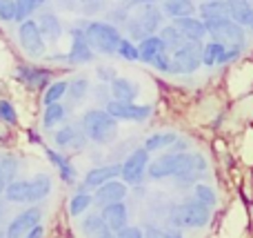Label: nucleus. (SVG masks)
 Returning <instances> with one entry per match:
<instances>
[{
    "label": "nucleus",
    "instance_id": "nucleus-1",
    "mask_svg": "<svg viewBox=\"0 0 253 238\" xmlns=\"http://www.w3.org/2000/svg\"><path fill=\"white\" fill-rule=\"evenodd\" d=\"M118 123L107 109H87L80 116V127L84 136L96 145H111L118 138Z\"/></svg>",
    "mask_w": 253,
    "mask_h": 238
},
{
    "label": "nucleus",
    "instance_id": "nucleus-2",
    "mask_svg": "<svg viewBox=\"0 0 253 238\" xmlns=\"http://www.w3.org/2000/svg\"><path fill=\"white\" fill-rule=\"evenodd\" d=\"M84 40L96 53L116 56L123 34H120V27L111 25L107 20H87L84 22Z\"/></svg>",
    "mask_w": 253,
    "mask_h": 238
},
{
    "label": "nucleus",
    "instance_id": "nucleus-3",
    "mask_svg": "<svg viewBox=\"0 0 253 238\" xmlns=\"http://www.w3.org/2000/svg\"><path fill=\"white\" fill-rule=\"evenodd\" d=\"M209 218L211 207L202 205L198 198H187L169 209V223L178 230H182V227H191V230L205 227L209 223Z\"/></svg>",
    "mask_w": 253,
    "mask_h": 238
},
{
    "label": "nucleus",
    "instance_id": "nucleus-4",
    "mask_svg": "<svg viewBox=\"0 0 253 238\" xmlns=\"http://www.w3.org/2000/svg\"><path fill=\"white\" fill-rule=\"evenodd\" d=\"M84 22L87 20H78V25H74L69 29L71 36V47L67 53H53L47 56L49 62H65V65H87L96 58V51L89 47V43L84 40Z\"/></svg>",
    "mask_w": 253,
    "mask_h": 238
},
{
    "label": "nucleus",
    "instance_id": "nucleus-5",
    "mask_svg": "<svg viewBox=\"0 0 253 238\" xmlns=\"http://www.w3.org/2000/svg\"><path fill=\"white\" fill-rule=\"evenodd\" d=\"M207 31H209L211 40H218V43L224 45H240V47H247V29L242 25H238L231 16H222V18H211V20H205Z\"/></svg>",
    "mask_w": 253,
    "mask_h": 238
},
{
    "label": "nucleus",
    "instance_id": "nucleus-6",
    "mask_svg": "<svg viewBox=\"0 0 253 238\" xmlns=\"http://www.w3.org/2000/svg\"><path fill=\"white\" fill-rule=\"evenodd\" d=\"M202 67V43H187L180 49L171 51V74L173 76H189L196 74Z\"/></svg>",
    "mask_w": 253,
    "mask_h": 238
},
{
    "label": "nucleus",
    "instance_id": "nucleus-7",
    "mask_svg": "<svg viewBox=\"0 0 253 238\" xmlns=\"http://www.w3.org/2000/svg\"><path fill=\"white\" fill-rule=\"evenodd\" d=\"M18 45L29 58H44L47 56V40L40 31L38 22L34 18H27L18 25Z\"/></svg>",
    "mask_w": 253,
    "mask_h": 238
},
{
    "label": "nucleus",
    "instance_id": "nucleus-8",
    "mask_svg": "<svg viewBox=\"0 0 253 238\" xmlns=\"http://www.w3.org/2000/svg\"><path fill=\"white\" fill-rule=\"evenodd\" d=\"M149 163H151L149 151L144 149V147H135L123 163H120V167H123L120 169V178H123L129 187L140 185V183L144 181V176H147Z\"/></svg>",
    "mask_w": 253,
    "mask_h": 238
},
{
    "label": "nucleus",
    "instance_id": "nucleus-9",
    "mask_svg": "<svg viewBox=\"0 0 253 238\" xmlns=\"http://www.w3.org/2000/svg\"><path fill=\"white\" fill-rule=\"evenodd\" d=\"M13 78L25 85L27 89H31V92H44L53 80V69L40 67V65H31V62H22V65H16Z\"/></svg>",
    "mask_w": 253,
    "mask_h": 238
},
{
    "label": "nucleus",
    "instance_id": "nucleus-10",
    "mask_svg": "<svg viewBox=\"0 0 253 238\" xmlns=\"http://www.w3.org/2000/svg\"><path fill=\"white\" fill-rule=\"evenodd\" d=\"M189 158V151L184 154H173V151H167V154L158 156L156 160L149 163V169H147V176L151 181H165V178H173L180 174V169L184 167Z\"/></svg>",
    "mask_w": 253,
    "mask_h": 238
},
{
    "label": "nucleus",
    "instance_id": "nucleus-11",
    "mask_svg": "<svg viewBox=\"0 0 253 238\" xmlns=\"http://www.w3.org/2000/svg\"><path fill=\"white\" fill-rule=\"evenodd\" d=\"M105 109L114 116L116 120H126V123H144L151 118L153 107L151 105H138V102H120L111 98L105 105Z\"/></svg>",
    "mask_w": 253,
    "mask_h": 238
},
{
    "label": "nucleus",
    "instance_id": "nucleus-12",
    "mask_svg": "<svg viewBox=\"0 0 253 238\" xmlns=\"http://www.w3.org/2000/svg\"><path fill=\"white\" fill-rule=\"evenodd\" d=\"M40 218H42V209H40L38 205H31L29 209L16 214V216L9 221L4 236L7 238H25L36 225H40Z\"/></svg>",
    "mask_w": 253,
    "mask_h": 238
},
{
    "label": "nucleus",
    "instance_id": "nucleus-13",
    "mask_svg": "<svg viewBox=\"0 0 253 238\" xmlns=\"http://www.w3.org/2000/svg\"><path fill=\"white\" fill-rule=\"evenodd\" d=\"M89 138L84 136L83 127H76V125H62L60 129L53 132V145L58 149H76L80 151L87 145Z\"/></svg>",
    "mask_w": 253,
    "mask_h": 238
},
{
    "label": "nucleus",
    "instance_id": "nucleus-14",
    "mask_svg": "<svg viewBox=\"0 0 253 238\" xmlns=\"http://www.w3.org/2000/svg\"><path fill=\"white\" fill-rule=\"evenodd\" d=\"M126 191H129V185L123 181V178H114V181L100 185L96 191H93V203L98 207H105V205L111 203H120V200L126 198Z\"/></svg>",
    "mask_w": 253,
    "mask_h": 238
},
{
    "label": "nucleus",
    "instance_id": "nucleus-15",
    "mask_svg": "<svg viewBox=\"0 0 253 238\" xmlns=\"http://www.w3.org/2000/svg\"><path fill=\"white\" fill-rule=\"evenodd\" d=\"M120 163H111V165H96L91 167L87 174H84V181H83V187L80 190L87 191V190H98L100 185L105 183L114 181V178H120Z\"/></svg>",
    "mask_w": 253,
    "mask_h": 238
},
{
    "label": "nucleus",
    "instance_id": "nucleus-16",
    "mask_svg": "<svg viewBox=\"0 0 253 238\" xmlns=\"http://www.w3.org/2000/svg\"><path fill=\"white\" fill-rule=\"evenodd\" d=\"M135 18H138V22L142 25V29L147 31V36H151V34H158V31L162 29L165 11H162V7H158L156 2L140 4L138 11H135Z\"/></svg>",
    "mask_w": 253,
    "mask_h": 238
},
{
    "label": "nucleus",
    "instance_id": "nucleus-17",
    "mask_svg": "<svg viewBox=\"0 0 253 238\" xmlns=\"http://www.w3.org/2000/svg\"><path fill=\"white\" fill-rule=\"evenodd\" d=\"M42 151H44V156H47L49 163L58 169L62 183H65V185H76V181H78V172H76L74 163H71L67 156H62L58 149H51V147H44L42 145Z\"/></svg>",
    "mask_w": 253,
    "mask_h": 238
},
{
    "label": "nucleus",
    "instance_id": "nucleus-18",
    "mask_svg": "<svg viewBox=\"0 0 253 238\" xmlns=\"http://www.w3.org/2000/svg\"><path fill=\"white\" fill-rule=\"evenodd\" d=\"M173 25L180 29V34L184 36L187 40H191V43H202V40L209 36V31H207V25L202 18L198 16H184V18H175Z\"/></svg>",
    "mask_w": 253,
    "mask_h": 238
},
{
    "label": "nucleus",
    "instance_id": "nucleus-19",
    "mask_svg": "<svg viewBox=\"0 0 253 238\" xmlns=\"http://www.w3.org/2000/svg\"><path fill=\"white\" fill-rule=\"evenodd\" d=\"M36 22H38V27L47 43H58V40L62 38V34H65V27H62L60 18L53 11H40Z\"/></svg>",
    "mask_w": 253,
    "mask_h": 238
},
{
    "label": "nucleus",
    "instance_id": "nucleus-20",
    "mask_svg": "<svg viewBox=\"0 0 253 238\" xmlns=\"http://www.w3.org/2000/svg\"><path fill=\"white\" fill-rule=\"evenodd\" d=\"M100 214H102V218H105V223L116 232V234L129 225V209H126L125 200L105 205V207H100Z\"/></svg>",
    "mask_w": 253,
    "mask_h": 238
},
{
    "label": "nucleus",
    "instance_id": "nucleus-21",
    "mask_svg": "<svg viewBox=\"0 0 253 238\" xmlns=\"http://www.w3.org/2000/svg\"><path fill=\"white\" fill-rule=\"evenodd\" d=\"M111 89V98L120 102H135V98L140 96V85L131 78H125V76H116L114 83L109 85Z\"/></svg>",
    "mask_w": 253,
    "mask_h": 238
},
{
    "label": "nucleus",
    "instance_id": "nucleus-22",
    "mask_svg": "<svg viewBox=\"0 0 253 238\" xmlns=\"http://www.w3.org/2000/svg\"><path fill=\"white\" fill-rule=\"evenodd\" d=\"M227 49L229 45L218 43V40H209L202 45V67L213 69V67L227 65Z\"/></svg>",
    "mask_w": 253,
    "mask_h": 238
},
{
    "label": "nucleus",
    "instance_id": "nucleus-23",
    "mask_svg": "<svg viewBox=\"0 0 253 238\" xmlns=\"http://www.w3.org/2000/svg\"><path fill=\"white\" fill-rule=\"evenodd\" d=\"M229 4V16L242 25L247 31H253V4L249 0H227Z\"/></svg>",
    "mask_w": 253,
    "mask_h": 238
},
{
    "label": "nucleus",
    "instance_id": "nucleus-24",
    "mask_svg": "<svg viewBox=\"0 0 253 238\" xmlns=\"http://www.w3.org/2000/svg\"><path fill=\"white\" fill-rule=\"evenodd\" d=\"M29 190L31 183L25 178H16V181L7 183L4 187V200H9L11 205H29Z\"/></svg>",
    "mask_w": 253,
    "mask_h": 238
},
{
    "label": "nucleus",
    "instance_id": "nucleus-25",
    "mask_svg": "<svg viewBox=\"0 0 253 238\" xmlns=\"http://www.w3.org/2000/svg\"><path fill=\"white\" fill-rule=\"evenodd\" d=\"M138 51H140V62L151 65V60L158 56V53L167 51V45L158 34H151V36H147L144 40L138 43Z\"/></svg>",
    "mask_w": 253,
    "mask_h": 238
},
{
    "label": "nucleus",
    "instance_id": "nucleus-26",
    "mask_svg": "<svg viewBox=\"0 0 253 238\" xmlns=\"http://www.w3.org/2000/svg\"><path fill=\"white\" fill-rule=\"evenodd\" d=\"M31 190H29V205H38L42 203L44 198H47L49 194H51V176L44 172L36 174L34 178H31Z\"/></svg>",
    "mask_w": 253,
    "mask_h": 238
},
{
    "label": "nucleus",
    "instance_id": "nucleus-27",
    "mask_svg": "<svg viewBox=\"0 0 253 238\" xmlns=\"http://www.w3.org/2000/svg\"><path fill=\"white\" fill-rule=\"evenodd\" d=\"M162 11L171 20H175V18H184V16H196L198 7L193 4V0H165L162 2Z\"/></svg>",
    "mask_w": 253,
    "mask_h": 238
},
{
    "label": "nucleus",
    "instance_id": "nucleus-28",
    "mask_svg": "<svg viewBox=\"0 0 253 238\" xmlns=\"http://www.w3.org/2000/svg\"><path fill=\"white\" fill-rule=\"evenodd\" d=\"M89 89H91V83L84 76H76V78L69 80V87H67V98H69V107L80 105L84 98L89 96Z\"/></svg>",
    "mask_w": 253,
    "mask_h": 238
},
{
    "label": "nucleus",
    "instance_id": "nucleus-29",
    "mask_svg": "<svg viewBox=\"0 0 253 238\" xmlns=\"http://www.w3.org/2000/svg\"><path fill=\"white\" fill-rule=\"evenodd\" d=\"M67 111H69V107L62 105V102H51V105L44 107V111H42V129L44 132H51L56 125H60L62 120L67 118Z\"/></svg>",
    "mask_w": 253,
    "mask_h": 238
},
{
    "label": "nucleus",
    "instance_id": "nucleus-30",
    "mask_svg": "<svg viewBox=\"0 0 253 238\" xmlns=\"http://www.w3.org/2000/svg\"><path fill=\"white\" fill-rule=\"evenodd\" d=\"M178 134L175 132H158V134H151V136L144 141V149L151 154V151H162V149H169L175 141H178Z\"/></svg>",
    "mask_w": 253,
    "mask_h": 238
},
{
    "label": "nucleus",
    "instance_id": "nucleus-31",
    "mask_svg": "<svg viewBox=\"0 0 253 238\" xmlns=\"http://www.w3.org/2000/svg\"><path fill=\"white\" fill-rule=\"evenodd\" d=\"M202 20H211V18H222L229 16V4L227 0H205V2L198 7Z\"/></svg>",
    "mask_w": 253,
    "mask_h": 238
},
{
    "label": "nucleus",
    "instance_id": "nucleus-32",
    "mask_svg": "<svg viewBox=\"0 0 253 238\" xmlns=\"http://www.w3.org/2000/svg\"><path fill=\"white\" fill-rule=\"evenodd\" d=\"M158 36H160L162 40H165L167 45V51H175V49H180L184 43H187V38H184L182 34H180V29L171 22V25H162V29L158 31Z\"/></svg>",
    "mask_w": 253,
    "mask_h": 238
},
{
    "label": "nucleus",
    "instance_id": "nucleus-33",
    "mask_svg": "<svg viewBox=\"0 0 253 238\" xmlns=\"http://www.w3.org/2000/svg\"><path fill=\"white\" fill-rule=\"evenodd\" d=\"M91 205H93V196L89 194V191L78 190L74 196H71V200H69V216H74V218L83 216V214L87 212Z\"/></svg>",
    "mask_w": 253,
    "mask_h": 238
},
{
    "label": "nucleus",
    "instance_id": "nucleus-34",
    "mask_svg": "<svg viewBox=\"0 0 253 238\" xmlns=\"http://www.w3.org/2000/svg\"><path fill=\"white\" fill-rule=\"evenodd\" d=\"M105 227H109V225L105 223L102 214H87L83 218V223H80V230H83L84 238H96Z\"/></svg>",
    "mask_w": 253,
    "mask_h": 238
},
{
    "label": "nucleus",
    "instance_id": "nucleus-35",
    "mask_svg": "<svg viewBox=\"0 0 253 238\" xmlns=\"http://www.w3.org/2000/svg\"><path fill=\"white\" fill-rule=\"evenodd\" d=\"M67 87H69V80H62V78L60 80H51V85L42 92L44 107L51 105V102H60L62 98L67 96Z\"/></svg>",
    "mask_w": 253,
    "mask_h": 238
},
{
    "label": "nucleus",
    "instance_id": "nucleus-36",
    "mask_svg": "<svg viewBox=\"0 0 253 238\" xmlns=\"http://www.w3.org/2000/svg\"><path fill=\"white\" fill-rule=\"evenodd\" d=\"M193 198H198L202 205H207V207H211V209L218 203L215 190L211 185H207V183H196V185H193Z\"/></svg>",
    "mask_w": 253,
    "mask_h": 238
},
{
    "label": "nucleus",
    "instance_id": "nucleus-37",
    "mask_svg": "<svg viewBox=\"0 0 253 238\" xmlns=\"http://www.w3.org/2000/svg\"><path fill=\"white\" fill-rule=\"evenodd\" d=\"M0 167H2L4 176H7V181H16V174H18V167H20V163H18V156L11 154V151H0Z\"/></svg>",
    "mask_w": 253,
    "mask_h": 238
},
{
    "label": "nucleus",
    "instance_id": "nucleus-38",
    "mask_svg": "<svg viewBox=\"0 0 253 238\" xmlns=\"http://www.w3.org/2000/svg\"><path fill=\"white\" fill-rule=\"evenodd\" d=\"M116 56H120L126 62H138L140 60V51H138V43H133L131 38H123L118 45Z\"/></svg>",
    "mask_w": 253,
    "mask_h": 238
},
{
    "label": "nucleus",
    "instance_id": "nucleus-39",
    "mask_svg": "<svg viewBox=\"0 0 253 238\" xmlns=\"http://www.w3.org/2000/svg\"><path fill=\"white\" fill-rule=\"evenodd\" d=\"M47 2V0H16L18 4V13H16V22L20 25L22 20H27V18L31 16L34 11H38L42 4Z\"/></svg>",
    "mask_w": 253,
    "mask_h": 238
},
{
    "label": "nucleus",
    "instance_id": "nucleus-40",
    "mask_svg": "<svg viewBox=\"0 0 253 238\" xmlns=\"http://www.w3.org/2000/svg\"><path fill=\"white\" fill-rule=\"evenodd\" d=\"M129 18H131V9L126 4H118V7H111L107 11V22H111L116 27H125Z\"/></svg>",
    "mask_w": 253,
    "mask_h": 238
},
{
    "label": "nucleus",
    "instance_id": "nucleus-41",
    "mask_svg": "<svg viewBox=\"0 0 253 238\" xmlns=\"http://www.w3.org/2000/svg\"><path fill=\"white\" fill-rule=\"evenodd\" d=\"M0 123L9 125V127L18 125V111L11 105V100H7V98H0Z\"/></svg>",
    "mask_w": 253,
    "mask_h": 238
},
{
    "label": "nucleus",
    "instance_id": "nucleus-42",
    "mask_svg": "<svg viewBox=\"0 0 253 238\" xmlns=\"http://www.w3.org/2000/svg\"><path fill=\"white\" fill-rule=\"evenodd\" d=\"M125 31H126V38H131L133 43H140V40L147 38V31L142 29V25L138 22V18H135V16H131L129 20H126Z\"/></svg>",
    "mask_w": 253,
    "mask_h": 238
},
{
    "label": "nucleus",
    "instance_id": "nucleus-43",
    "mask_svg": "<svg viewBox=\"0 0 253 238\" xmlns=\"http://www.w3.org/2000/svg\"><path fill=\"white\" fill-rule=\"evenodd\" d=\"M18 13L16 0H0V20L2 22H13Z\"/></svg>",
    "mask_w": 253,
    "mask_h": 238
},
{
    "label": "nucleus",
    "instance_id": "nucleus-44",
    "mask_svg": "<svg viewBox=\"0 0 253 238\" xmlns=\"http://www.w3.org/2000/svg\"><path fill=\"white\" fill-rule=\"evenodd\" d=\"M151 67L156 71H160V74H171V53L169 51L158 53V56L151 60Z\"/></svg>",
    "mask_w": 253,
    "mask_h": 238
},
{
    "label": "nucleus",
    "instance_id": "nucleus-45",
    "mask_svg": "<svg viewBox=\"0 0 253 238\" xmlns=\"http://www.w3.org/2000/svg\"><path fill=\"white\" fill-rule=\"evenodd\" d=\"M96 76H98V80H100V83H107V85H111L114 83V78L118 74H116V69L111 65H98L96 67Z\"/></svg>",
    "mask_w": 253,
    "mask_h": 238
},
{
    "label": "nucleus",
    "instance_id": "nucleus-46",
    "mask_svg": "<svg viewBox=\"0 0 253 238\" xmlns=\"http://www.w3.org/2000/svg\"><path fill=\"white\" fill-rule=\"evenodd\" d=\"M80 11L84 16H96L98 11H102V0H89V2H83L80 4Z\"/></svg>",
    "mask_w": 253,
    "mask_h": 238
},
{
    "label": "nucleus",
    "instance_id": "nucleus-47",
    "mask_svg": "<svg viewBox=\"0 0 253 238\" xmlns=\"http://www.w3.org/2000/svg\"><path fill=\"white\" fill-rule=\"evenodd\" d=\"M96 100L102 102V105H107V102L111 100V89H109V85L107 83H100L96 87Z\"/></svg>",
    "mask_w": 253,
    "mask_h": 238
},
{
    "label": "nucleus",
    "instance_id": "nucleus-48",
    "mask_svg": "<svg viewBox=\"0 0 253 238\" xmlns=\"http://www.w3.org/2000/svg\"><path fill=\"white\" fill-rule=\"evenodd\" d=\"M58 9H62V11H80V0H56Z\"/></svg>",
    "mask_w": 253,
    "mask_h": 238
},
{
    "label": "nucleus",
    "instance_id": "nucleus-49",
    "mask_svg": "<svg viewBox=\"0 0 253 238\" xmlns=\"http://www.w3.org/2000/svg\"><path fill=\"white\" fill-rule=\"evenodd\" d=\"M118 238H144V232L140 227H129L126 225L125 230L118 232Z\"/></svg>",
    "mask_w": 253,
    "mask_h": 238
},
{
    "label": "nucleus",
    "instance_id": "nucleus-50",
    "mask_svg": "<svg viewBox=\"0 0 253 238\" xmlns=\"http://www.w3.org/2000/svg\"><path fill=\"white\" fill-rule=\"evenodd\" d=\"M189 147H191V143L184 141V138H178V141L169 147V151H173V154H184V151H189Z\"/></svg>",
    "mask_w": 253,
    "mask_h": 238
},
{
    "label": "nucleus",
    "instance_id": "nucleus-51",
    "mask_svg": "<svg viewBox=\"0 0 253 238\" xmlns=\"http://www.w3.org/2000/svg\"><path fill=\"white\" fill-rule=\"evenodd\" d=\"M144 238H165V232L153 227V225H149L147 230H144Z\"/></svg>",
    "mask_w": 253,
    "mask_h": 238
},
{
    "label": "nucleus",
    "instance_id": "nucleus-52",
    "mask_svg": "<svg viewBox=\"0 0 253 238\" xmlns=\"http://www.w3.org/2000/svg\"><path fill=\"white\" fill-rule=\"evenodd\" d=\"M123 4H126L129 9H135L140 7V4H151V2H158V0H120Z\"/></svg>",
    "mask_w": 253,
    "mask_h": 238
},
{
    "label": "nucleus",
    "instance_id": "nucleus-53",
    "mask_svg": "<svg viewBox=\"0 0 253 238\" xmlns=\"http://www.w3.org/2000/svg\"><path fill=\"white\" fill-rule=\"evenodd\" d=\"M42 236H44V227H42V225H36L34 230H31L25 238H42Z\"/></svg>",
    "mask_w": 253,
    "mask_h": 238
},
{
    "label": "nucleus",
    "instance_id": "nucleus-54",
    "mask_svg": "<svg viewBox=\"0 0 253 238\" xmlns=\"http://www.w3.org/2000/svg\"><path fill=\"white\" fill-rule=\"evenodd\" d=\"M9 205H11L9 200H2V198H0V223H2L4 218H7V209H9Z\"/></svg>",
    "mask_w": 253,
    "mask_h": 238
},
{
    "label": "nucleus",
    "instance_id": "nucleus-55",
    "mask_svg": "<svg viewBox=\"0 0 253 238\" xmlns=\"http://www.w3.org/2000/svg\"><path fill=\"white\" fill-rule=\"evenodd\" d=\"M96 238H118V234H116V232L111 230V227H105V230H102Z\"/></svg>",
    "mask_w": 253,
    "mask_h": 238
},
{
    "label": "nucleus",
    "instance_id": "nucleus-56",
    "mask_svg": "<svg viewBox=\"0 0 253 238\" xmlns=\"http://www.w3.org/2000/svg\"><path fill=\"white\" fill-rule=\"evenodd\" d=\"M165 238H184V236H182V232H180L178 227H173V230L165 232Z\"/></svg>",
    "mask_w": 253,
    "mask_h": 238
},
{
    "label": "nucleus",
    "instance_id": "nucleus-57",
    "mask_svg": "<svg viewBox=\"0 0 253 238\" xmlns=\"http://www.w3.org/2000/svg\"><path fill=\"white\" fill-rule=\"evenodd\" d=\"M7 176H4V172H2V167H0V196L4 194V187H7Z\"/></svg>",
    "mask_w": 253,
    "mask_h": 238
},
{
    "label": "nucleus",
    "instance_id": "nucleus-58",
    "mask_svg": "<svg viewBox=\"0 0 253 238\" xmlns=\"http://www.w3.org/2000/svg\"><path fill=\"white\" fill-rule=\"evenodd\" d=\"M2 143H7V136H4V134L0 132V145H2Z\"/></svg>",
    "mask_w": 253,
    "mask_h": 238
},
{
    "label": "nucleus",
    "instance_id": "nucleus-59",
    "mask_svg": "<svg viewBox=\"0 0 253 238\" xmlns=\"http://www.w3.org/2000/svg\"><path fill=\"white\" fill-rule=\"evenodd\" d=\"M0 238H7V236H4V232H0Z\"/></svg>",
    "mask_w": 253,
    "mask_h": 238
},
{
    "label": "nucleus",
    "instance_id": "nucleus-60",
    "mask_svg": "<svg viewBox=\"0 0 253 238\" xmlns=\"http://www.w3.org/2000/svg\"><path fill=\"white\" fill-rule=\"evenodd\" d=\"M80 2H89V0H80Z\"/></svg>",
    "mask_w": 253,
    "mask_h": 238
},
{
    "label": "nucleus",
    "instance_id": "nucleus-61",
    "mask_svg": "<svg viewBox=\"0 0 253 238\" xmlns=\"http://www.w3.org/2000/svg\"><path fill=\"white\" fill-rule=\"evenodd\" d=\"M249 2H251V4H253V0H249Z\"/></svg>",
    "mask_w": 253,
    "mask_h": 238
}]
</instances>
